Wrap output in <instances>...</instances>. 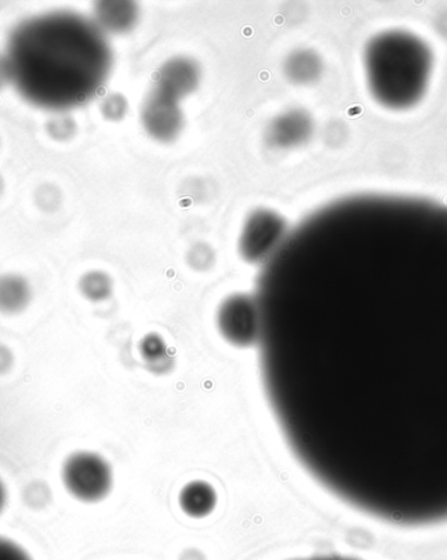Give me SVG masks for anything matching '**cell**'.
<instances>
[{
  "mask_svg": "<svg viewBox=\"0 0 447 560\" xmlns=\"http://www.w3.org/2000/svg\"><path fill=\"white\" fill-rule=\"evenodd\" d=\"M13 355L7 346L0 345V375L9 372L12 369Z\"/></svg>",
  "mask_w": 447,
  "mask_h": 560,
  "instance_id": "d6986e66",
  "label": "cell"
},
{
  "mask_svg": "<svg viewBox=\"0 0 447 560\" xmlns=\"http://www.w3.org/2000/svg\"><path fill=\"white\" fill-rule=\"evenodd\" d=\"M311 122L304 113L292 112L280 117L270 130L271 143L278 147L296 145L309 137Z\"/></svg>",
  "mask_w": 447,
  "mask_h": 560,
  "instance_id": "30bf717a",
  "label": "cell"
},
{
  "mask_svg": "<svg viewBox=\"0 0 447 560\" xmlns=\"http://www.w3.org/2000/svg\"><path fill=\"white\" fill-rule=\"evenodd\" d=\"M176 100L155 93L146 103L143 117L146 129L160 139H172L181 129L183 115Z\"/></svg>",
  "mask_w": 447,
  "mask_h": 560,
  "instance_id": "52a82bcc",
  "label": "cell"
},
{
  "mask_svg": "<svg viewBox=\"0 0 447 560\" xmlns=\"http://www.w3.org/2000/svg\"><path fill=\"white\" fill-rule=\"evenodd\" d=\"M106 5L108 7H102L99 19L103 20L104 24L110 26L111 30L128 28L132 20L136 19L133 7L129 3H110Z\"/></svg>",
  "mask_w": 447,
  "mask_h": 560,
  "instance_id": "5bb4252c",
  "label": "cell"
},
{
  "mask_svg": "<svg viewBox=\"0 0 447 560\" xmlns=\"http://www.w3.org/2000/svg\"><path fill=\"white\" fill-rule=\"evenodd\" d=\"M7 489L4 483L2 482V479H0V513L3 512L4 506L7 504Z\"/></svg>",
  "mask_w": 447,
  "mask_h": 560,
  "instance_id": "44dd1931",
  "label": "cell"
},
{
  "mask_svg": "<svg viewBox=\"0 0 447 560\" xmlns=\"http://www.w3.org/2000/svg\"><path fill=\"white\" fill-rule=\"evenodd\" d=\"M9 77H11L9 62H4L2 61V58H0V86H2Z\"/></svg>",
  "mask_w": 447,
  "mask_h": 560,
  "instance_id": "ffe728a7",
  "label": "cell"
},
{
  "mask_svg": "<svg viewBox=\"0 0 447 560\" xmlns=\"http://www.w3.org/2000/svg\"><path fill=\"white\" fill-rule=\"evenodd\" d=\"M62 482L79 502L97 503L111 491L113 471L109 463L97 453L75 452L64 459Z\"/></svg>",
  "mask_w": 447,
  "mask_h": 560,
  "instance_id": "277c9868",
  "label": "cell"
},
{
  "mask_svg": "<svg viewBox=\"0 0 447 560\" xmlns=\"http://www.w3.org/2000/svg\"><path fill=\"white\" fill-rule=\"evenodd\" d=\"M140 353L151 365L164 363L168 359V346L162 337L149 335L140 342Z\"/></svg>",
  "mask_w": 447,
  "mask_h": 560,
  "instance_id": "9a60e30c",
  "label": "cell"
},
{
  "mask_svg": "<svg viewBox=\"0 0 447 560\" xmlns=\"http://www.w3.org/2000/svg\"><path fill=\"white\" fill-rule=\"evenodd\" d=\"M0 560H32V558L12 539L0 537Z\"/></svg>",
  "mask_w": 447,
  "mask_h": 560,
  "instance_id": "e0dca14e",
  "label": "cell"
},
{
  "mask_svg": "<svg viewBox=\"0 0 447 560\" xmlns=\"http://www.w3.org/2000/svg\"><path fill=\"white\" fill-rule=\"evenodd\" d=\"M80 291L92 302H102L108 298L111 292V283L108 276L104 272L92 271L85 275L79 283Z\"/></svg>",
  "mask_w": 447,
  "mask_h": 560,
  "instance_id": "4fadbf2b",
  "label": "cell"
},
{
  "mask_svg": "<svg viewBox=\"0 0 447 560\" xmlns=\"http://www.w3.org/2000/svg\"><path fill=\"white\" fill-rule=\"evenodd\" d=\"M3 189H4V182H3L2 176H0V195H2Z\"/></svg>",
  "mask_w": 447,
  "mask_h": 560,
  "instance_id": "603a6c76",
  "label": "cell"
},
{
  "mask_svg": "<svg viewBox=\"0 0 447 560\" xmlns=\"http://www.w3.org/2000/svg\"><path fill=\"white\" fill-rule=\"evenodd\" d=\"M283 220L277 213L256 212L245 224L242 243H239L245 259L258 262L271 257L283 243Z\"/></svg>",
  "mask_w": 447,
  "mask_h": 560,
  "instance_id": "8992f818",
  "label": "cell"
},
{
  "mask_svg": "<svg viewBox=\"0 0 447 560\" xmlns=\"http://www.w3.org/2000/svg\"><path fill=\"white\" fill-rule=\"evenodd\" d=\"M32 302V287L17 275L0 277V313L15 316L28 308Z\"/></svg>",
  "mask_w": 447,
  "mask_h": 560,
  "instance_id": "9c48e42d",
  "label": "cell"
},
{
  "mask_svg": "<svg viewBox=\"0 0 447 560\" xmlns=\"http://www.w3.org/2000/svg\"><path fill=\"white\" fill-rule=\"evenodd\" d=\"M9 59L20 91L32 103L69 108L95 95L110 70V50L95 25L72 15L19 28Z\"/></svg>",
  "mask_w": 447,
  "mask_h": 560,
  "instance_id": "7a4b0ae2",
  "label": "cell"
},
{
  "mask_svg": "<svg viewBox=\"0 0 447 560\" xmlns=\"http://www.w3.org/2000/svg\"><path fill=\"white\" fill-rule=\"evenodd\" d=\"M36 201L39 209L46 212L56 211L61 205V192L55 185H43L37 191Z\"/></svg>",
  "mask_w": 447,
  "mask_h": 560,
  "instance_id": "2e32d148",
  "label": "cell"
},
{
  "mask_svg": "<svg viewBox=\"0 0 447 560\" xmlns=\"http://www.w3.org/2000/svg\"><path fill=\"white\" fill-rule=\"evenodd\" d=\"M257 305L267 402L303 469L393 528L447 524V206H326L270 257Z\"/></svg>",
  "mask_w": 447,
  "mask_h": 560,
  "instance_id": "6da1fadb",
  "label": "cell"
},
{
  "mask_svg": "<svg viewBox=\"0 0 447 560\" xmlns=\"http://www.w3.org/2000/svg\"><path fill=\"white\" fill-rule=\"evenodd\" d=\"M50 137L57 140L69 139L73 135V121L69 118L51 119L48 125Z\"/></svg>",
  "mask_w": 447,
  "mask_h": 560,
  "instance_id": "ac0fdd59",
  "label": "cell"
},
{
  "mask_svg": "<svg viewBox=\"0 0 447 560\" xmlns=\"http://www.w3.org/2000/svg\"><path fill=\"white\" fill-rule=\"evenodd\" d=\"M286 72L295 82L309 83L318 77V58L308 51L296 52L295 56L290 58L289 65H286Z\"/></svg>",
  "mask_w": 447,
  "mask_h": 560,
  "instance_id": "7c38bea8",
  "label": "cell"
},
{
  "mask_svg": "<svg viewBox=\"0 0 447 560\" xmlns=\"http://www.w3.org/2000/svg\"><path fill=\"white\" fill-rule=\"evenodd\" d=\"M299 560H360V559L349 558V557H319V558L299 559Z\"/></svg>",
  "mask_w": 447,
  "mask_h": 560,
  "instance_id": "7402d4cb",
  "label": "cell"
},
{
  "mask_svg": "<svg viewBox=\"0 0 447 560\" xmlns=\"http://www.w3.org/2000/svg\"><path fill=\"white\" fill-rule=\"evenodd\" d=\"M197 82L198 72L193 65L178 59V61L169 62L162 70L156 92L165 97L176 100V97L191 92Z\"/></svg>",
  "mask_w": 447,
  "mask_h": 560,
  "instance_id": "ba28073f",
  "label": "cell"
},
{
  "mask_svg": "<svg viewBox=\"0 0 447 560\" xmlns=\"http://www.w3.org/2000/svg\"><path fill=\"white\" fill-rule=\"evenodd\" d=\"M431 63L428 48L407 33H385L366 49L365 66L373 95L392 109L409 108L422 98Z\"/></svg>",
  "mask_w": 447,
  "mask_h": 560,
  "instance_id": "3957f363",
  "label": "cell"
},
{
  "mask_svg": "<svg viewBox=\"0 0 447 560\" xmlns=\"http://www.w3.org/2000/svg\"><path fill=\"white\" fill-rule=\"evenodd\" d=\"M217 328L223 338L236 348H249L258 343L257 299L248 295H233L226 299L217 313Z\"/></svg>",
  "mask_w": 447,
  "mask_h": 560,
  "instance_id": "5b68a950",
  "label": "cell"
},
{
  "mask_svg": "<svg viewBox=\"0 0 447 560\" xmlns=\"http://www.w3.org/2000/svg\"><path fill=\"white\" fill-rule=\"evenodd\" d=\"M216 500L215 490L203 481L190 482L179 493V505L183 511L196 518L209 516L215 510Z\"/></svg>",
  "mask_w": 447,
  "mask_h": 560,
  "instance_id": "8fae6325",
  "label": "cell"
}]
</instances>
